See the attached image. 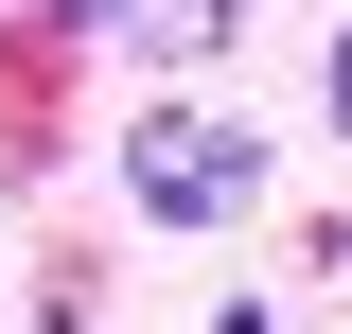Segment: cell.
Segmentation results:
<instances>
[{
	"label": "cell",
	"instance_id": "obj_2",
	"mask_svg": "<svg viewBox=\"0 0 352 334\" xmlns=\"http://www.w3.org/2000/svg\"><path fill=\"white\" fill-rule=\"evenodd\" d=\"M335 141H352V36H335Z\"/></svg>",
	"mask_w": 352,
	"mask_h": 334
},
{
	"label": "cell",
	"instance_id": "obj_1",
	"mask_svg": "<svg viewBox=\"0 0 352 334\" xmlns=\"http://www.w3.org/2000/svg\"><path fill=\"white\" fill-rule=\"evenodd\" d=\"M124 194L159 211V229H229V211L264 194V141L229 124V106H141L124 124Z\"/></svg>",
	"mask_w": 352,
	"mask_h": 334
}]
</instances>
